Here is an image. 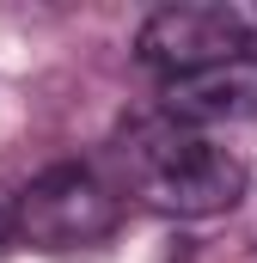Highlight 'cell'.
Returning a JSON list of instances; mask_svg holds the SVG:
<instances>
[{
	"label": "cell",
	"mask_w": 257,
	"mask_h": 263,
	"mask_svg": "<svg viewBox=\"0 0 257 263\" xmlns=\"http://www.w3.org/2000/svg\"><path fill=\"white\" fill-rule=\"evenodd\" d=\"M117 159H123L128 190L178 220H202V214H227L245 196V165L214 147L202 129H184L172 117H141L117 135Z\"/></svg>",
	"instance_id": "obj_1"
},
{
	"label": "cell",
	"mask_w": 257,
	"mask_h": 263,
	"mask_svg": "<svg viewBox=\"0 0 257 263\" xmlns=\"http://www.w3.org/2000/svg\"><path fill=\"white\" fill-rule=\"evenodd\" d=\"M12 239L37 245V251H80L117 233L123 202L104 190V178L92 165H49L37 172L19 196H12Z\"/></svg>",
	"instance_id": "obj_2"
},
{
	"label": "cell",
	"mask_w": 257,
	"mask_h": 263,
	"mask_svg": "<svg viewBox=\"0 0 257 263\" xmlns=\"http://www.w3.org/2000/svg\"><path fill=\"white\" fill-rule=\"evenodd\" d=\"M135 55L153 67V73H166V80L196 73V67H214V62H233V55H245V43H239V12H233V0L159 6V12L141 25Z\"/></svg>",
	"instance_id": "obj_3"
},
{
	"label": "cell",
	"mask_w": 257,
	"mask_h": 263,
	"mask_svg": "<svg viewBox=\"0 0 257 263\" xmlns=\"http://www.w3.org/2000/svg\"><path fill=\"white\" fill-rule=\"evenodd\" d=\"M159 117L184 123V129H208V123H251L257 117V62L233 55V62L196 67L159 86Z\"/></svg>",
	"instance_id": "obj_4"
},
{
	"label": "cell",
	"mask_w": 257,
	"mask_h": 263,
	"mask_svg": "<svg viewBox=\"0 0 257 263\" xmlns=\"http://www.w3.org/2000/svg\"><path fill=\"white\" fill-rule=\"evenodd\" d=\"M12 245H19V239H12V214H6V208H0V257H6V251H12Z\"/></svg>",
	"instance_id": "obj_5"
}]
</instances>
